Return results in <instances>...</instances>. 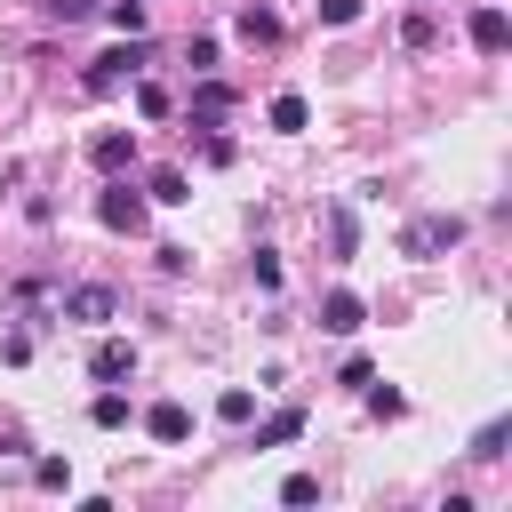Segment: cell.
<instances>
[{"instance_id": "1", "label": "cell", "mask_w": 512, "mask_h": 512, "mask_svg": "<svg viewBox=\"0 0 512 512\" xmlns=\"http://www.w3.org/2000/svg\"><path fill=\"white\" fill-rule=\"evenodd\" d=\"M144 72V40H120V48H104V56H88V72H80V88L88 96H120L128 80Z\"/></svg>"}, {"instance_id": "2", "label": "cell", "mask_w": 512, "mask_h": 512, "mask_svg": "<svg viewBox=\"0 0 512 512\" xmlns=\"http://www.w3.org/2000/svg\"><path fill=\"white\" fill-rule=\"evenodd\" d=\"M456 240H464V216H408V224H400V256H416V264L448 256Z\"/></svg>"}, {"instance_id": "3", "label": "cell", "mask_w": 512, "mask_h": 512, "mask_svg": "<svg viewBox=\"0 0 512 512\" xmlns=\"http://www.w3.org/2000/svg\"><path fill=\"white\" fill-rule=\"evenodd\" d=\"M96 224H104V232H144V192H136L128 176H104V192H96Z\"/></svg>"}, {"instance_id": "4", "label": "cell", "mask_w": 512, "mask_h": 512, "mask_svg": "<svg viewBox=\"0 0 512 512\" xmlns=\"http://www.w3.org/2000/svg\"><path fill=\"white\" fill-rule=\"evenodd\" d=\"M112 312H120V288H112V280H80V288H64V320H88V328H96V320H112Z\"/></svg>"}, {"instance_id": "5", "label": "cell", "mask_w": 512, "mask_h": 512, "mask_svg": "<svg viewBox=\"0 0 512 512\" xmlns=\"http://www.w3.org/2000/svg\"><path fill=\"white\" fill-rule=\"evenodd\" d=\"M464 40H472L480 56H504V48H512V16H504V8H472V16H464Z\"/></svg>"}, {"instance_id": "6", "label": "cell", "mask_w": 512, "mask_h": 512, "mask_svg": "<svg viewBox=\"0 0 512 512\" xmlns=\"http://www.w3.org/2000/svg\"><path fill=\"white\" fill-rule=\"evenodd\" d=\"M88 160H96V176H128V160H136V128H104V136H88Z\"/></svg>"}, {"instance_id": "7", "label": "cell", "mask_w": 512, "mask_h": 512, "mask_svg": "<svg viewBox=\"0 0 512 512\" xmlns=\"http://www.w3.org/2000/svg\"><path fill=\"white\" fill-rule=\"evenodd\" d=\"M88 376H96V384H128V376H136V344H128V336H104V344L88 352Z\"/></svg>"}, {"instance_id": "8", "label": "cell", "mask_w": 512, "mask_h": 512, "mask_svg": "<svg viewBox=\"0 0 512 512\" xmlns=\"http://www.w3.org/2000/svg\"><path fill=\"white\" fill-rule=\"evenodd\" d=\"M360 320H368V304H360L352 288H328V296H320V328H328V336H360Z\"/></svg>"}, {"instance_id": "9", "label": "cell", "mask_w": 512, "mask_h": 512, "mask_svg": "<svg viewBox=\"0 0 512 512\" xmlns=\"http://www.w3.org/2000/svg\"><path fill=\"white\" fill-rule=\"evenodd\" d=\"M144 432H152L160 448H176V440H192V408H184V400H152V408H144Z\"/></svg>"}, {"instance_id": "10", "label": "cell", "mask_w": 512, "mask_h": 512, "mask_svg": "<svg viewBox=\"0 0 512 512\" xmlns=\"http://www.w3.org/2000/svg\"><path fill=\"white\" fill-rule=\"evenodd\" d=\"M232 104H240V96H232V80H200V88H192V128H216Z\"/></svg>"}, {"instance_id": "11", "label": "cell", "mask_w": 512, "mask_h": 512, "mask_svg": "<svg viewBox=\"0 0 512 512\" xmlns=\"http://www.w3.org/2000/svg\"><path fill=\"white\" fill-rule=\"evenodd\" d=\"M264 120H272V128H280V136H304V120H312V104H304V96H296V88H280V96H272V104H264Z\"/></svg>"}, {"instance_id": "12", "label": "cell", "mask_w": 512, "mask_h": 512, "mask_svg": "<svg viewBox=\"0 0 512 512\" xmlns=\"http://www.w3.org/2000/svg\"><path fill=\"white\" fill-rule=\"evenodd\" d=\"M144 192H152L160 208H184V200H192V176H184V168L168 160V168H152V176H144Z\"/></svg>"}, {"instance_id": "13", "label": "cell", "mask_w": 512, "mask_h": 512, "mask_svg": "<svg viewBox=\"0 0 512 512\" xmlns=\"http://www.w3.org/2000/svg\"><path fill=\"white\" fill-rule=\"evenodd\" d=\"M296 432H304V408H272V416L256 424V448H288Z\"/></svg>"}, {"instance_id": "14", "label": "cell", "mask_w": 512, "mask_h": 512, "mask_svg": "<svg viewBox=\"0 0 512 512\" xmlns=\"http://www.w3.org/2000/svg\"><path fill=\"white\" fill-rule=\"evenodd\" d=\"M96 16H104V24L120 32V40H144V0H104Z\"/></svg>"}, {"instance_id": "15", "label": "cell", "mask_w": 512, "mask_h": 512, "mask_svg": "<svg viewBox=\"0 0 512 512\" xmlns=\"http://www.w3.org/2000/svg\"><path fill=\"white\" fill-rule=\"evenodd\" d=\"M88 424H104V432H120V424H128V392H120V384H104V392L88 400Z\"/></svg>"}, {"instance_id": "16", "label": "cell", "mask_w": 512, "mask_h": 512, "mask_svg": "<svg viewBox=\"0 0 512 512\" xmlns=\"http://www.w3.org/2000/svg\"><path fill=\"white\" fill-rule=\"evenodd\" d=\"M240 40H256V48H272V40H280V16L248 0V8H240Z\"/></svg>"}, {"instance_id": "17", "label": "cell", "mask_w": 512, "mask_h": 512, "mask_svg": "<svg viewBox=\"0 0 512 512\" xmlns=\"http://www.w3.org/2000/svg\"><path fill=\"white\" fill-rule=\"evenodd\" d=\"M328 248H336V256H352V248H360V224H352V208H328Z\"/></svg>"}, {"instance_id": "18", "label": "cell", "mask_w": 512, "mask_h": 512, "mask_svg": "<svg viewBox=\"0 0 512 512\" xmlns=\"http://www.w3.org/2000/svg\"><path fill=\"white\" fill-rule=\"evenodd\" d=\"M360 392H368V416H384V424H392V416H408V400H400V392H384V384H376V376H368V384H360Z\"/></svg>"}, {"instance_id": "19", "label": "cell", "mask_w": 512, "mask_h": 512, "mask_svg": "<svg viewBox=\"0 0 512 512\" xmlns=\"http://www.w3.org/2000/svg\"><path fill=\"white\" fill-rule=\"evenodd\" d=\"M504 432H512V424H504V416H488V424H480V440H472V456H480V464H496V456H504Z\"/></svg>"}, {"instance_id": "20", "label": "cell", "mask_w": 512, "mask_h": 512, "mask_svg": "<svg viewBox=\"0 0 512 512\" xmlns=\"http://www.w3.org/2000/svg\"><path fill=\"white\" fill-rule=\"evenodd\" d=\"M136 112H144V120H168V88H160V80H136Z\"/></svg>"}, {"instance_id": "21", "label": "cell", "mask_w": 512, "mask_h": 512, "mask_svg": "<svg viewBox=\"0 0 512 512\" xmlns=\"http://www.w3.org/2000/svg\"><path fill=\"white\" fill-rule=\"evenodd\" d=\"M216 416H224V424H248V416H256V392H240V384H232V392L216 400Z\"/></svg>"}, {"instance_id": "22", "label": "cell", "mask_w": 512, "mask_h": 512, "mask_svg": "<svg viewBox=\"0 0 512 512\" xmlns=\"http://www.w3.org/2000/svg\"><path fill=\"white\" fill-rule=\"evenodd\" d=\"M32 488H72V464H64V456H40V464H32Z\"/></svg>"}, {"instance_id": "23", "label": "cell", "mask_w": 512, "mask_h": 512, "mask_svg": "<svg viewBox=\"0 0 512 512\" xmlns=\"http://www.w3.org/2000/svg\"><path fill=\"white\" fill-rule=\"evenodd\" d=\"M280 504H320V480H312V472H288V480H280Z\"/></svg>"}, {"instance_id": "24", "label": "cell", "mask_w": 512, "mask_h": 512, "mask_svg": "<svg viewBox=\"0 0 512 512\" xmlns=\"http://www.w3.org/2000/svg\"><path fill=\"white\" fill-rule=\"evenodd\" d=\"M40 8H48V16H56V24H88V16H96V8H104V0H40Z\"/></svg>"}, {"instance_id": "25", "label": "cell", "mask_w": 512, "mask_h": 512, "mask_svg": "<svg viewBox=\"0 0 512 512\" xmlns=\"http://www.w3.org/2000/svg\"><path fill=\"white\" fill-rule=\"evenodd\" d=\"M312 8H320V24H328V32H344V24H360V0H312Z\"/></svg>"}, {"instance_id": "26", "label": "cell", "mask_w": 512, "mask_h": 512, "mask_svg": "<svg viewBox=\"0 0 512 512\" xmlns=\"http://www.w3.org/2000/svg\"><path fill=\"white\" fill-rule=\"evenodd\" d=\"M184 64H192V72H216V40L192 32V40H184Z\"/></svg>"}, {"instance_id": "27", "label": "cell", "mask_w": 512, "mask_h": 512, "mask_svg": "<svg viewBox=\"0 0 512 512\" xmlns=\"http://www.w3.org/2000/svg\"><path fill=\"white\" fill-rule=\"evenodd\" d=\"M400 40H408V48H432V40H440V24H432V16H408V24H400Z\"/></svg>"}, {"instance_id": "28", "label": "cell", "mask_w": 512, "mask_h": 512, "mask_svg": "<svg viewBox=\"0 0 512 512\" xmlns=\"http://www.w3.org/2000/svg\"><path fill=\"white\" fill-rule=\"evenodd\" d=\"M152 256H160V272H168V280H176V272H192V248H176V240H168V248H152Z\"/></svg>"}, {"instance_id": "29", "label": "cell", "mask_w": 512, "mask_h": 512, "mask_svg": "<svg viewBox=\"0 0 512 512\" xmlns=\"http://www.w3.org/2000/svg\"><path fill=\"white\" fill-rule=\"evenodd\" d=\"M368 376H376V368H368V360H360V352H352V360H344V368H336V384H344V392H360V384H368Z\"/></svg>"}]
</instances>
